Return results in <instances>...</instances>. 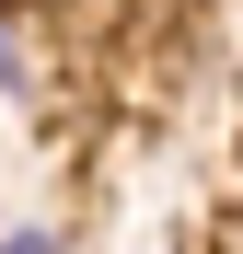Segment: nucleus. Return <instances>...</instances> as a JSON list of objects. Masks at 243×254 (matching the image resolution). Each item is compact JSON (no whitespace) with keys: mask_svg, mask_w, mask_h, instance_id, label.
Returning <instances> with one entry per match:
<instances>
[{"mask_svg":"<svg viewBox=\"0 0 243 254\" xmlns=\"http://www.w3.org/2000/svg\"><path fill=\"white\" fill-rule=\"evenodd\" d=\"M0 254H70L58 231H12V243H0Z\"/></svg>","mask_w":243,"mask_h":254,"instance_id":"f257e3e1","label":"nucleus"}]
</instances>
